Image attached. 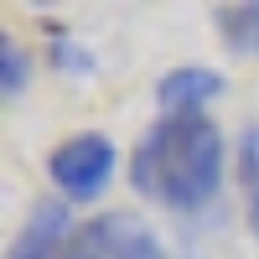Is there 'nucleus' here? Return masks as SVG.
Returning <instances> with one entry per match:
<instances>
[{"instance_id": "1", "label": "nucleus", "mask_w": 259, "mask_h": 259, "mask_svg": "<svg viewBox=\"0 0 259 259\" xmlns=\"http://www.w3.org/2000/svg\"><path fill=\"white\" fill-rule=\"evenodd\" d=\"M130 182L171 212H197L223 187V135L207 114H161L130 150Z\"/></svg>"}, {"instance_id": "2", "label": "nucleus", "mask_w": 259, "mask_h": 259, "mask_svg": "<svg viewBox=\"0 0 259 259\" xmlns=\"http://www.w3.org/2000/svg\"><path fill=\"white\" fill-rule=\"evenodd\" d=\"M114 166H119V156H114V140H109V135H99V130L68 135V140H62V145L52 150V161H47V171H52V187H57L68 202H94L99 192L109 187Z\"/></svg>"}, {"instance_id": "3", "label": "nucleus", "mask_w": 259, "mask_h": 259, "mask_svg": "<svg viewBox=\"0 0 259 259\" xmlns=\"http://www.w3.org/2000/svg\"><path fill=\"white\" fill-rule=\"evenodd\" d=\"M62 259H171L156 228H145L130 212H104V218L83 223Z\"/></svg>"}, {"instance_id": "4", "label": "nucleus", "mask_w": 259, "mask_h": 259, "mask_svg": "<svg viewBox=\"0 0 259 259\" xmlns=\"http://www.w3.org/2000/svg\"><path fill=\"white\" fill-rule=\"evenodd\" d=\"M73 218H68V202H36L26 212V223H21V233L11 239L6 259H62L73 244Z\"/></svg>"}, {"instance_id": "5", "label": "nucleus", "mask_w": 259, "mask_h": 259, "mask_svg": "<svg viewBox=\"0 0 259 259\" xmlns=\"http://www.w3.org/2000/svg\"><path fill=\"white\" fill-rule=\"evenodd\" d=\"M218 94H223V73L218 68H197V62H182V68L161 73V83H156L161 114H202Z\"/></svg>"}, {"instance_id": "6", "label": "nucleus", "mask_w": 259, "mask_h": 259, "mask_svg": "<svg viewBox=\"0 0 259 259\" xmlns=\"http://www.w3.org/2000/svg\"><path fill=\"white\" fill-rule=\"evenodd\" d=\"M212 26L228 41V52L259 57V0H239V6H212Z\"/></svg>"}, {"instance_id": "7", "label": "nucleus", "mask_w": 259, "mask_h": 259, "mask_svg": "<svg viewBox=\"0 0 259 259\" xmlns=\"http://www.w3.org/2000/svg\"><path fill=\"white\" fill-rule=\"evenodd\" d=\"M239 187H244V212H249V228L259 244V124H249L239 140Z\"/></svg>"}, {"instance_id": "8", "label": "nucleus", "mask_w": 259, "mask_h": 259, "mask_svg": "<svg viewBox=\"0 0 259 259\" xmlns=\"http://www.w3.org/2000/svg\"><path fill=\"white\" fill-rule=\"evenodd\" d=\"M26 73H31V57H26V47L6 31V36H0V94H6V99H21V94H26Z\"/></svg>"}, {"instance_id": "9", "label": "nucleus", "mask_w": 259, "mask_h": 259, "mask_svg": "<svg viewBox=\"0 0 259 259\" xmlns=\"http://www.w3.org/2000/svg\"><path fill=\"white\" fill-rule=\"evenodd\" d=\"M52 62H57L62 73H89V68H94V57L83 52V47H73L68 36H57V47H52Z\"/></svg>"}]
</instances>
